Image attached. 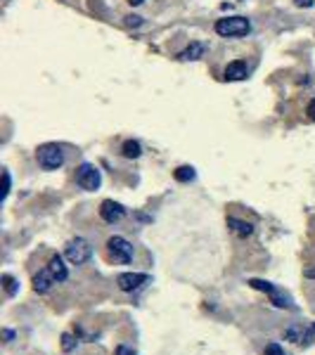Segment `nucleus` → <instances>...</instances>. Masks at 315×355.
I'll return each mask as SVG.
<instances>
[{
  "instance_id": "f257e3e1",
  "label": "nucleus",
  "mask_w": 315,
  "mask_h": 355,
  "mask_svg": "<svg viewBox=\"0 0 315 355\" xmlns=\"http://www.w3.org/2000/svg\"><path fill=\"white\" fill-rule=\"evenodd\" d=\"M36 161L43 170H57L64 163V149L60 145H55V142H45V145L38 147Z\"/></svg>"
},
{
  "instance_id": "f03ea898",
  "label": "nucleus",
  "mask_w": 315,
  "mask_h": 355,
  "mask_svg": "<svg viewBox=\"0 0 315 355\" xmlns=\"http://www.w3.org/2000/svg\"><path fill=\"white\" fill-rule=\"evenodd\" d=\"M216 33L218 36H225V38H232V36H246L251 31V22L246 17H225V19H218L216 22Z\"/></svg>"
},
{
  "instance_id": "7ed1b4c3",
  "label": "nucleus",
  "mask_w": 315,
  "mask_h": 355,
  "mask_svg": "<svg viewBox=\"0 0 315 355\" xmlns=\"http://www.w3.org/2000/svg\"><path fill=\"white\" fill-rule=\"evenodd\" d=\"M92 256V247L90 242L83 240V237H76V240H71L64 249V258L71 263V265H83V263L90 261Z\"/></svg>"
},
{
  "instance_id": "20e7f679",
  "label": "nucleus",
  "mask_w": 315,
  "mask_h": 355,
  "mask_svg": "<svg viewBox=\"0 0 315 355\" xmlns=\"http://www.w3.org/2000/svg\"><path fill=\"white\" fill-rule=\"evenodd\" d=\"M76 185L81 190H88V192H95L97 187L102 185V175L97 166H92V163H81L76 168Z\"/></svg>"
},
{
  "instance_id": "39448f33",
  "label": "nucleus",
  "mask_w": 315,
  "mask_h": 355,
  "mask_svg": "<svg viewBox=\"0 0 315 355\" xmlns=\"http://www.w3.org/2000/svg\"><path fill=\"white\" fill-rule=\"evenodd\" d=\"M107 251L116 263H123V265H126V263L133 261V244L128 240L119 237V234H114V237L107 240Z\"/></svg>"
},
{
  "instance_id": "423d86ee",
  "label": "nucleus",
  "mask_w": 315,
  "mask_h": 355,
  "mask_svg": "<svg viewBox=\"0 0 315 355\" xmlns=\"http://www.w3.org/2000/svg\"><path fill=\"white\" fill-rule=\"evenodd\" d=\"M126 216V206L123 204H119V201L114 199H104L100 204V218L104 220V223H119L121 218Z\"/></svg>"
},
{
  "instance_id": "0eeeda50",
  "label": "nucleus",
  "mask_w": 315,
  "mask_h": 355,
  "mask_svg": "<svg viewBox=\"0 0 315 355\" xmlns=\"http://www.w3.org/2000/svg\"><path fill=\"white\" fill-rule=\"evenodd\" d=\"M313 332L315 329L296 322V324H289V327L285 329V339L292 341V343H303V346H308V343L313 341Z\"/></svg>"
},
{
  "instance_id": "6e6552de",
  "label": "nucleus",
  "mask_w": 315,
  "mask_h": 355,
  "mask_svg": "<svg viewBox=\"0 0 315 355\" xmlns=\"http://www.w3.org/2000/svg\"><path fill=\"white\" fill-rule=\"evenodd\" d=\"M147 279L149 277H147L145 272H121V275L116 277V284H119L121 291H138Z\"/></svg>"
},
{
  "instance_id": "1a4fd4ad",
  "label": "nucleus",
  "mask_w": 315,
  "mask_h": 355,
  "mask_svg": "<svg viewBox=\"0 0 315 355\" xmlns=\"http://www.w3.org/2000/svg\"><path fill=\"white\" fill-rule=\"evenodd\" d=\"M246 74H249V67H246L244 60H235V62H230L225 67L223 78L225 81H244Z\"/></svg>"
},
{
  "instance_id": "9d476101",
  "label": "nucleus",
  "mask_w": 315,
  "mask_h": 355,
  "mask_svg": "<svg viewBox=\"0 0 315 355\" xmlns=\"http://www.w3.org/2000/svg\"><path fill=\"white\" fill-rule=\"evenodd\" d=\"M204 52H206V45L199 43V40H192V43L185 47V50L178 52V60H180V62H194V60L204 57Z\"/></svg>"
},
{
  "instance_id": "9b49d317",
  "label": "nucleus",
  "mask_w": 315,
  "mask_h": 355,
  "mask_svg": "<svg viewBox=\"0 0 315 355\" xmlns=\"http://www.w3.org/2000/svg\"><path fill=\"white\" fill-rule=\"evenodd\" d=\"M52 284H57L55 282V277H52V272L47 270H40V272H36L33 275V291H38V293H47L50 289H52Z\"/></svg>"
},
{
  "instance_id": "f8f14e48",
  "label": "nucleus",
  "mask_w": 315,
  "mask_h": 355,
  "mask_svg": "<svg viewBox=\"0 0 315 355\" xmlns=\"http://www.w3.org/2000/svg\"><path fill=\"white\" fill-rule=\"evenodd\" d=\"M47 270L52 272L55 282H64V279L69 277V270H67V265H64V258H62V256H52V258H50Z\"/></svg>"
},
{
  "instance_id": "ddd939ff",
  "label": "nucleus",
  "mask_w": 315,
  "mask_h": 355,
  "mask_svg": "<svg viewBox=\"0 0 315 355\" xmlns=\"http://www.w3.org/2000/svg\"><path fill=\"white\" fill-rule=\"evenodd\" d=\"M268 296H270V303H273V306H277V308L296 310V306H294V301H292V296H289V293H285L282 289H277V286H275V291L268 293Z\"/></svg>"
},
{
  "instance_id": "4468645a",
  "label": "nucleus",
  "mask_w": 315,
  "mask_h": 355,
  "mask_svg": "<svg viewBox=\"0 0 315 355\" xmlns=\"http://www.w3.org/2000/svg\"><path fill=\"white\" fill-rule=\"evenodd\" d=\"M228 225H230V230L235 232L237 237H249V234H254V225L244 223V220H239V218H228Z\"/></svg>"
},
{
  "instance_id": "2eb2a0df",
  "label": "nucleus",
  "mask_w": 315,
  "mask_h": 355,
  "mask_svg": "<svg viewBox=\"0 0 315 355\" xmlns=\"http://www.w3.org/2000/svg\"><path fill=\"white\" fill-rule=\"evenodd\" d=\"M121 154L126 156V159H138V156L142 154V145H140L138 140H126L121 145Z\"/></svg>"
},
{
  "instance_id": "dca6fc26",
  "label": "nucleus",
  "mask_w": 315,
  "mask_h": 355,
  "mask_svg": "<svg viewBox=\"0 0 315 355\" xmlns=\"http://www.w3.org/2000/svg\"><path fill=\"white\" fill-rule=\"evenodd\" d=\"M194 175H197V173H194L192 166H178V168L173 170V178H176L178 183H192Z\"/></svg>"
},
{
  "instance_id": "f3484780",
  "label": "nucleus",
  "mask_w": 315,
  "mask_h": 355,
  "mask_svg": "<svg viewBox=\"0 0 315 355\" xmlns=\"http://www.w3.org/2000/svg\"><path fill=\"white\" fill-rule=\"evenodd\" d=\"M3 286H5V293L8 296H17V291H19V282H17L12 275H3Z\"/></svg>"
},
{
  "instance_id": "a211bd4d",
  "label": "nucleus",
  "mask_w": 315,
  "mask_h": 355,
  "mask_svg": "<svg viewBox=\"0 0 315 355\" xmlns=\"http://www.w3.org/2000/svg\"><path fill=\"white\" fill-rule=\"evenodd\" d=\"M249 286L256 289V291H266V293L275 291V284H270V282H266V279H249Z\"/></svg>"
},
{
  "instance_id": "6ab92c4d",
  "label": "nucleus",
  "mask_w": 315,
  "mask_h": 355,
  "mask_svg": "<svg viewBox=\"0 0 315 355\" xmlns=\"http://www.w3.org/2000/svg\"><path fill=\"white\" fill-rule=\"evenodd\" d=\"M74 348H76L74 336H71V334H62V350H64V353H71Z\"/></svg>"
},
{
  "instance_id": "aec40b11",
  "label": "nucleus",
  "mask_w": 315,
  "mask_h": 355,
  "mask_svg": "<svg viewBox=\"0 0 315 355\" xmlns=\"http://www.w3.org/2000/svg\"><path fill=\"white\" fill-rule=\"evenodd\" d=\"M266 355H287V353L280 343H268V346H266Z\"/></svg>"
},
{
  "instance_id": "412c9836",
  "label": "nucleus",
  "mask_w": 315,
  "mask_h": 355,
  "mask_svg": "<svg viewBox=\"0 0 315 355\" xmlns=\"http://www.w3.org/2000/svg\"><path fill=\"white\" fill-rule=\"evenodd\" d=\"M126 26H133V29L142 26V17H138V15H128V17H126Z\"/></svg>"
},
{
  "instance_id": "4be33fe9",
  "label": "nucleus",
  "mask_w": 315,
  "mask_h": 355,
  "mask_svg": "<svg viewBox=\"0 0 315 355\" xmlns=\"http://www.w3.org/2000/svg\"><path fill=\"white\" fill-rule=\"evenodd\" d=\"M8 194H10V173L3 170V199H8Z\"/></svg>"
},
{
  "instance_id": "5701e85b",
  "label": "nucleus",
  "mask_w": 315,
  "mask_h": 355,
  "mask_svg": "<svg viewBox=\"0 0 315 355\" xmlns=\"http://www.w3.org/2000/svg\"><path fill=\"white\" fill-rule=\"evenodd\" d=\"M294 5H296V8H313L315 0H294Z\"/></svg>"
},
{
  "instance_id": "b1692460",
  "label": "nucleus",
  "mask_w": 315,
  "mask_h": 355,
  "mask_svg": "<svg viewBox=\"0 0 315 355\" xmlns=\"http://www.w3.org/2000/svg\"><path fill=\"white\" fill-rule=\"evenodd\" d=\"M116 355H138V353H135V350H131L128 346H119V348H116Z\"/></svg>"
},
{
  "instance_id": "393cba45",
  "label": "nucleus",
  "mask_w": 315,
  "mask_h": 355,
  "mask_svg": "<svg viewBox=\"0 0 315 355\" xmlns=\"http://www.w3.org/2000/svg\"><path fill=\"white\" fill-rule=\"evenodd\" d=\"M308 116H310V121H315V97L310 100V104H308Z\"/></svg>"
},
{
  "instance_id": "a878e982",
  "label": "nucleus",
  "mask_w": 315,
  "mask_h": 355,
  "mask_svg": "<svg viewBox=\"0 0 315 355\" xmlns=\"http://www.w3.org/2000/svg\"><path fill=\"white\" fill-rule=\"evenodd\" d=\"M3 339L12 341V339H15V332H12V329H3Z\"/></svg>"
},
{
  "instance_id": "bb28decb",
  "label": "nucleus",
  "mask_w": 315,
  "mask_h": 355,
  "mask_svg": "<svg viewBox=\"0 0 315 355\" xmlns=\"http://www.w3.org/2000/svg\"><path fill=\"white\" fill-rule=\"evenodd\" d=\"M145 0H128V5H133V8H138V5H142Z\"/></svg>"
},
{
  "instance_id": "cd10ccee",
  "label": "nucleus",
  "mask_w": 315,
  "mask_h": 355,
  "mask_svg": "<svg viewBox=\"0 0 315 355\" xmlns=\"http://www.w3.org/2000/svg\"><path fill=\"white\" fill-rule=\"evenodd\" d=\"M303 275H306V277H315V268H308V270L303 272Z\"/></svg>"
},
{
  "instance_id": "c85d7f7f",
  "label": "nucleus",
  "mask_w": 315,
  "mask_h": 355,
  "mask_svg": "<svg viewBox=\"0 0 315 355\" xmlns=\"http://www.w3.org/2000/svg\"><path fill=\"white\" fill-rule=\"evenodd\" d=\"M313 329H315V324H313Z\"/></svg>"
}]
</instances>
